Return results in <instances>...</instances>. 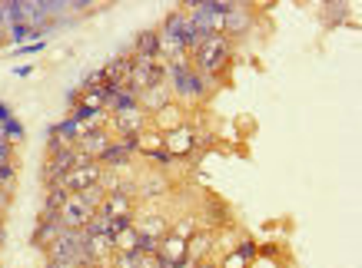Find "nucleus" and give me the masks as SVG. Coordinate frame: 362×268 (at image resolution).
<instances>
[{"mask_svg": "<svg viewBox=\"0 0 362 268\" xmlns=\"http://www.w3.org/2000/svg\"><path fill=\"white\" fill-rule=\"evenodd\" d=\"M220 268H250V262H246V258H243L240 252L233 248L230 255H226V258H223V262H220Z\"/></svg>", "mask_w": 362, "mask_h": 268, "instance_id": "obj_22", "label": "nucleus"}, {"mask_svg": "<svg viewBox=\"0 0 362 268\" xmlns=\"http://www.w3.org/2000/svg\"><path fill=\"white\" fill-rule=\"evenodd\" d=\"M230 60H233V40H226L223 33H209V37H203V43L197 47V54L189 56L193 70L203 73L206 80H213V83H216V76L230 66Z\"/></svg>", "mask_w": 362, "mask_h": 268, "instance_id": "obj_2", "label": "nucleus"}, {"mask_svg": "<svg viewBox=\"0 0 362 268\" xmlns=\"http://www.w3.org/2000/svg\"><path fill=\"white\" fill-rule=\"evenodd\" d=\"M13 183H17V159H4L0 162V193L11 189Z\"/></svg>", "mask_w": 362, "mask_h": 268, "instance_id": "obj_20", "label": "nucleus"}, {"mask_svg": "<svg viewBox=\"0 0 362 268\" xmlns=\"http://www.w3.org/2000/svg\"><path fill=\"white\" fill-rule=\"evenodd\" d=\"M133 56L156 60V56H160V33L156 30H140L136 33V40H133Z\"/></svg>", "mask_w": 362, "mask_h": 268, "instance_id": "obj_14", "label": "nucleus"}, {"mask_svg": "<svg viewBox=\"0 0 362 268\" xmlns=\"http://www.w3.org/2000/svg\"><path fill=\"white\" fill-rule=\"evenodd\" d=\"M4 43H7V30H0V50H4Z\"/></svg>", "mask_w": 362, "mask_h": 268, "instance_id": "obj_27", "label": "nucleus"}, {"mask_svg": "<svg viewBox=\"0 0 362 268\" xmlns=\"http://www.w3.org/2000/svg\"><path fill=\"white\" fill-rule=\"evenodd\" d=\"M156 258L163 262V268H173L176 262L187 258V242L176 238V236H163L160 238V248H156Z\"/></svg>", "mask_w": 362, "mask_h": 268, "instance_id": "obj_11", "label": "nucleus"}, {"mask_svg": "<svg viewBox=\"0 0 362 268\" xmlns=\"http://www.w3.org/2000/svg\"><path fill=\"white\" fill-rule=\"evenodd\" d=\"M163 150L173 156V159H183V156H193V150H197V129L189 126V123H183V126L170 129V133H163Z\"/></svg>", "mask_w": 362, "mask_h": 268, "instance_id": "obj_4", "label": "nucleus"}, {"mask_svg": "<svg viewBox=\"0 0 362 268\" xmlns=\"http://www.w3.org/2000/svg\"><path fill=\"white\" fill-rule=\"evenodd\" d=\"M173 268H197V262H189V258H183V262H176Z\"/></svg>", "mask_w": 362, "mask_h": 268, "instance_id": "obj_26", "label": "nucleus"}, {"mask_svg": "<svg viewBox=\"0 0 362 268\" xmlns=\"http://www.w3.org/2000/svg\"><path fill=\"white\" fill-rule=\"evenodd\" d=\"M250 7L246 4H230V11L223 13V37L226 40H233V37H243V33L250 30Z\"/></svg>", "mask_w": 362, "mask_h": 268, "instance_id": "obj_7", "label": "nucleus"}, {"mask_svg": "<svg viewBox=\"0 0 362 268\" xmlns=\"http://www.w3.org/2000/svg\"><path fill=\"white\" fill-rule=\"evenodd\" d=\"M163 193H166V176H160V172L150 176L146 183L136 185V195H140V199H156V195H163Z\"/></svg>", "mask_w": 362, "mask_h": 268, "instance_id": "obj_18", "label": "nucleus"}, {"mask_svg": "<svg viewBox=\"0 0 362 268\" xmlns=\"http://www.w3.org/2000/svg\"><path fill=\"white\" fill-rule=\"evenodd\" d=\"M66 195H70V193H64L60 185H50V189H47V195H44V209H40V219H60V209H64Z\"/></svg>", "mask_w": 362, "mask_h": 268, "instance_id": "obj_16", "label": "nucleus"}, {"mask_svg": "<svg viewBox=\"0 0 362 268\" xmlns=\"http://www.w3.org/2000/svg\"><path fill=\"white\" fill-rule=\"evenodd\" d=\"M187 123V113H183V106L180 103H170V106H163L160 113H153V129L163 136V133H170V129L183 126Z\"/></svg>", "mask_w": 362, "mask_h": 268, "instance_id": "obj_12", "label": "nucleus"}, {"mask_svg": "<svg viewBox=\"0 0 362 268\" xmlns=\"http://www.w3.org/2000/svg\"><path fill=\"white\" fill-rule=\"evenodd\" d=\"M93 219V209H90L77 193L66 195L64 209H60V226L64 229H87V222Z\"/></svg>", "mask_w": 362, "mask_h": 268, "instance_id": "obj_5", "label": "nucleus"}, {"mask_svg": "<svg viewBox=\"0 0 362 268\" xmlns=\"http://www.w3.org/2000/svg\"><path fill=\"white\" fill-rule=\"evenodd\" d=\"M236 252H240V255L246 258L250 265H252V262H256V242H252V238H243L240 245H236Z\"/></svg>", "mask_w": 362, "mask_h": 268, "instance_id": "obj_23", "label": "nucleus"}, {"mask_svg": "<svg viewBox=\"0 0 362 268\" xmlns=\"http://www.w3.org/2000/svg\"><path fill=\"white\" fill-rule=\"evenodd\" d=\"M197 232H199V229H197V219H193V215H183L180 222H173V226H170V236L183 238V242H189Z\"/></svg>", "mask_w": 362, "mask_h": 268, "instance_id": "obj_19", "label": "nucleus"}, {"mask_svg": "<svg viewBox=\"0 0 362 268\" xmlns=\"http://www.w3.org/2000/svg\"><path fill=\"white\" fill-rule=\"evenodd\" d=\"M173 103V97H170V86L166 83H156L150 86V90H143L140 97H136V106L146 113V116H153V113H160L163 106H170Z\"/></svg>", "mask_w": 362, "mask_h": 268, "instance_id": "obj_8", "label": "nucleus"}, {"mask_svg": "<svg viewBox=\"0 0 362 268\" xmlns=\"http://www.w3.org/2000/svg\"><path fill=\"white\" fill-rule=\"evenodd\" d=\"M110 126L117 133V140L123 136H140L150 129V116L143 113L140 106H130V109H120V113H110Z\"/></svg>", "mask_w": 362, "mask_h": 268, "instance_id": "obj_3", "label": "nucleus"}, {"mask_svg": "<svg viewBox=\"0 0 362 268\" xmlns=\"http://www.w3.org/2000/svg\"><path fill=\"white\" fill-rule=\"evenodd\" d=\"M90 268H103V265H90Z\"/></svg>", "mask_w": 362, "mask_h": 268, "instance_id": "obj_28", "label": "nucleus"}, {"mask_svg": "<svg viewBox=\"0 0 362 268\" xmlns=\"http://www.w3.org/2000/svg\"><path fill=\"white\" fill-rule=\"evenodd\" d=\"M136 258L140 255H120V252H113V258H110V265L107 268H136Z\"/></svg>", "mask_w": 362, "mask_h": 268, "instance_id": "obj_21", "label": "nucleus"}, {"mask_svg": "<svg viewBox=\"0 0 362 268\" xmlns=\"http://www.w3.org/2000/svg\"><path fill=\"white\" fill-rule=\"evenodd\" d=\"M136 248H140V232L133 226L120 229V232L113 236V252H120V255H136Z\"/></svg>", "mask_w": 362, "mask_h": 268, "instance_id": "obj_17", "label": "nucleus"}, {"mask_svg": "<svg viewBox=\"0 0 362 268\" xmlns=\"http://www.w3.org/2000/svg\"><path fill=\"white\" fill-rule=\"evenodd\" d=\"M110 142H113L110 129H83L74 150H77V152H83L87 159H100V156H103V150H107Z\"/></svg>", "mask_w": 362, "mask_h": 268, "instance_id": "obj_6", "label": "nucleus"}, {"mask_svg": "<svg viewBox=\"0 0 362 268\" xmlns=\"http://www.w3.org/2000/svg\"><path fill=\"white\" fill-rule=\"evenodd\" d=\"M166 86H170V97L173 103H199L209 97V86L213 80H206L203 73L193 70V63H166Z\"/></svg>", "mask_w": 362, "mask_h": 268, "instance_id": "obj_1", "label": "nucleus"}, {"mask_svg": "<svg viewBox=\"0 0 362 268\" xmlns=\"http://www.w3.org/2000/svg\"><path fill=\"white\" fill-rule=\"evenodd\" d=\"M97 212H103L107 219H136L130 193H107V199H103V205H100Z\"/></svg>", "mask_w": 362, "mask_h": 268, "instance_id": "obj_9", "label": "nucleus"}, {"mask_svg": "<svg viewBox=\"0 0 362 268\" xmlns=\"http://www.w3.org/2000/svg\"><path fill=\"white\" fill-rule=\"evenodd\" d=\"M209 248H213V232L199 229L197 236L187 242V258L189 262H203V258H209Z\"/></svg>", "mask_w": 362, "mask_h": 268, "instance_id": "obj_15", "label": "nucleus"}, {"mask_svg": "<svg viewBox=\"0 0 362 268\" xmlns=\"http://www.w3.org/2000/svg\"><path fill=\"white\" fill-rule=\"evenodd\" d=\"M136 255H140V252H136ZM136 268H163V262L156 255H140L136 258Z\"/></svg>", "mask_w": 362, "mask_h": 268, "instance_id": "obj_24", "label": "nucleus"}, {"mask_svg": "<svg viewBox=\"0 0 362 268\" xmlns=\"http://www.w3.org/2000/svg\"><path fill=\"white\" fill-rule=\"evenodd\" d=\"M197 268H220V265H216L213 258H203V262H197Z\"/></svg>", "mask_w": 362, "mask_h": 268, "instance_id": "obj_25", "label": "nucleus"}, {"mask_svg": "<svg viewBox=\"0 0 362 268\" xmlns=\"http://www.w3.org/2000/svg\"><path fill=\"white\" fill-rule=\"evenodd\" d=\"M133 229H136L143 238H156V242L163 236H170V222H166V215H160V212H146V215H140V219H133Z\"/></svg>", "mask_w": 362, "mask_h": 268, "instance_id": "obj_10", "label": "nucleus"}, {"mask_svg": "<svg viewBox=\"0 0 362 268\" xmlns=\"http://www.w3.org/2000/svg\"><path fill=\"white\" fill-rule=\"evenodd\" d=\"M60 232H64L60 219H40V226L33 229V238H30V242L37 248H44V252H47V248H50L57 238H60Z\"/></svg>", "mask_w": 362, "mask_h": 268, "instance_id": "obj_13", "label": "nucleus"}]
</instances>
